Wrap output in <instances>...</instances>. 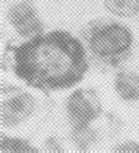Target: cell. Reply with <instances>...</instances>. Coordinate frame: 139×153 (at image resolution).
<instances>
[{"label":"cell","mask_w":139,"mask_h":153,"mask_svg":"<svg viewBox=\"0 0 139 153\" xmlns=\"http://www.w3.org/2000/svg\"><path fill=\"white\" fill-rule=\"evenodd\" d=\"M88 70L85 50L66 31L37 35L15 48V73L43 91L66 89L81 82Z\"/></svg>","instance_id":"obj_1"},{"label":"cell","mask_w":139,"mask_h":153,"mask_svg":"<svg viewBox=\"0 0 139 153\" xmlns=\"http://www.w3.org/2000/svg\"><path fill=\"white\" fill-rule=\"evenodd\" d=\"M133 36L126 26L107 24L98 28L89 38V48L100 59L111 60L122 57L129 51Z\"/></svg>","instance_id":"obj_2"},{"label":"cell","mask_w":139,"mask_h":153,"mask_svg":"<svg viewBox=\"0 0 139 153\" xmlns=\"http://www.w3.org/2000/svg\"><path fill=\"white\" fill-rule=\"evenodd\" d=\"M68 114L73 127L82 131L86 130L89 123L101 114V102L92 91L78 89L68 99Z\"/></svg>","instance_id":"obj_3"},{"label":"cell","mask_w":139,"mask_h":153,"mask_svg":"<svg viewBox=\"0 0 139 153\" xmlns=\"http://www.w3.org/2000/svg\"><path fill=\"white\" fill-rule=\"evenodd\" d=\"M35 102L32 96L18 89L2 91V124L16 126L25 121L34 112Z\"/></svg>","instance_id":"obj_4"},{"label":"cell","mask_w":139,"mask_h":153,"mask_svg":"<svg viewBox=\"0 0 139 153\" xmlns=\"http://www.w3.org/2000/svg\"><path fill=\"white\" fill-rule=\"evenodd\" d=\"M9 21L22 36H37L43 31V24L35 10L26 3H18L9 10Z\"/></svg>","instance_id":"obj_5"},{"label":"cell","mask_w":139,"mask_h":153,"mask_svg":"<svg viewBox=\"0 0 139 153\" xmlns=\"http://www.w3.org/2000/svg\"><path fill=\"white\" fill-rule=\"evenodd\" d=\"M116 91L126 101H139V77L128 71L119 73L116 79Z\"/></svg>","instance_id":"obj_6"},{"label":"cell","mask_w":139,"mask_h":153,"mask_svg":"<svg viewBox=\"0 0 139 153\" xmlns=\"http://www.w3.org/2000/svg\"><path fill=\"white\" fill-rule=\"evenodd\" d=\"M105 7L120 18H130L139 12V0H105Z\"/></svg>","instance_id":"obj_7"},{"label":"cell","mask_w":139,"mask_h":153,"mask_svg":"<svg viewBox=\"0 0 139 153\" xmlns=\"http://www.w3.org/2000/svg\"><path fill=\"white\" fill-rule=\"evenodd\" d=\"M2 152H34V149L22 140L6 139L2 136Z\"/></svg>","instance_id":"obj_8"},{"label":"cell","mask_w":139,"mask_h":153,"mask_svg":"<svg viewBox=\"0 0 139 153\" xmlns=\"http://www.w3.org/2000/svg\"><path fill=\"white\" fill-rule=\"evenodd\" d=\"M116 152H139V144L136 143H125L114 149Z\"/></svg>","instance_id":"obj_9"}]
</instances>
